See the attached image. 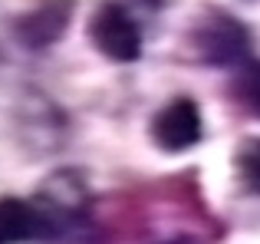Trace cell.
I'll list each match as a JSON object with an SVG mask.
<instances>
[{
	"label": "cell",
	"mask_w": 260,
	"mask_h": 244,
	"mask_svg": "<svg viewBox=\"0 0 260 244\" xmlns=\"http://www.w3.org/2000/svg\"><path fill=\"white\" fill-rule=\"evenodd\" d=\"M73 218H66L63 211H56L53 205H46L43 198H0V244H23V241H53L63 238L66 225Z\"/></svg>",
	"instance_id": "6da1fadb"
},
{
	"label": "cell",
	"mask_w": 260,
	"mask_h": 244,
	"mask_svg": "<svg viewBox=\"0 0 260 244\" xmlns=\"http://www.w3.org/2000/svg\"><path fill=\"white\" fill-rule=\"evenodd\" d=\"M191 46L204 63L214 66H231V63H244L250 53V37L244 30L241 20L228 17L221 10L204 13L191 30Z\"/></svg>",
	"instance_id": "7a4b0ae2"
},
{
	"label": "cell",
	"mask_w": 260,
	"mask_h": 244,
	"mask_svg": "<svg viewBox=\"0 0 260 244\" xmlns=\"http://www.w3.org/2000/svg\"><path fill=\"white\" fill-rule=\"evenodd\" d=\"M89 37L95 50L109 56L112 63H135L142 56V33L132 13L119 4H99L89 20Z\"/></svg>",
	"instance_id": "3957f363"
},
{
	"label": "cell",
	"mask_w": 260,
	"mask_h": 244,
	"mask_svg": "<svg viewBox=\"0 0 260 244\" xmlns=\"http://www.w3.org/2000/svg\"><path fill=\"white\" fill-rule=\"evenodd\" d=\"M152 139L161 152H188L201 139V112L191 99H172L152 119Z\"/></svg>",
	"instance_id": "277c9868"
},
{
	"label": "cell",
	"mask_w": 260,
	"mask_h": 244,
	"mask_svg": "<svg viewBox=\"0 0 260 244\" xmlns=\"http://www.w3.org/2000/svg\"><path fill=\"white\" fill-rule=\"evenodd\" d=\"M66 20H70V4L59 0V4H43L30 13V17L20 20V40L26 46H46L66 30Z\"/></svg>",
	"instance_id": "5b68a950"
},
{
	"label": "cell",
	"mask_w": 260,
	"mask_h": 244,
	"mask_svg": "<svg viewBox=\"0 0 260 244\" xmlns=\"http://www.w3.org/2000/svg\"><path fill=\"white\" fill-rule=\"evenodd\" d=\"M237 175L250 195H260V139H247L237 152Z\"/></svg>",
	"instance_id": "8992f818"
},
{
	"label": "cell",
	"mask_w": 260,
	"mask_h": 244,
	"mask_svg": "<svg viewBox=\"0 0 260 244\" xmlns=\"http://www.w3.org/2000/svg\"><path fill=\"white\" fill-rule=\"evenodd\" d=\"M237 99L247 106L254 116H260V63H247L244 73L237 76Z\"/></svg>",
	"instance_id": "52a82bcc"
},
{
	"label": "cell",
	"mask_w": 260,
	"mask_h": 244,
	"mask_svg": "<svg viewBox=\"0 0 260 244\" xmlns=\"http://www.w3.org/2000/svg\"><path fill=\"white\" fill-rule=\"evenodd\" d=\"M175 244H194V241H175Z\"/></svg>",
	"instance_id": "ba28073f"
}]
</instances>
